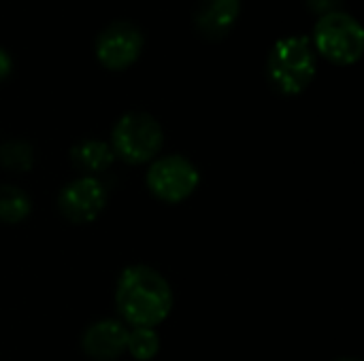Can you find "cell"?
Wrapping results in <instances>:
<instances>
[{"instance_id":"6da1fadb","label":"cell","mask_w":364,"mask_h":361,"mask_svg":"<svg viewBox=\"0 0 364 361\" xmlns=\"http://www.w3.org/2000/svg\"><path fill=\"white\" fill-rule=\"evenodd\" d=\"M115 306L132 328H156L173 311V289L168 281L149 266H128L115 285Z\"/></svg>"},{"instance_id":"7a4b0ae2","label":"cell","mask_w":364,"mask_h":361,"mask_svg":"<svg viewBox=\"0 0 364 361\" xmlns=\"http://www.w3.org/2000/svg\"><path fill=\"white\" fill-rule=\"evenodd\" d=\"M318 70V53L307 36L279 38L267 57V79L282 96L303 94Z\"/></svg>"},{"instance_id":"3957f363","label":"cell","mask_w":364,"mask_h":361,"mask_svg":"<svg viewBox=\"0 0 364 361\" xmlns=\"http://www.w3.org/2000/svg\"><path fill=\"white\" fill-rule=\"evenodd\" d=\"M164 145V130L149 113L132 111L117 119L111 132V149L126 164L154 162Z\"/></svg>"},{"instance_id":"277c9868","label":"cell","mask_w":364,"mask_h":361,"mask_svg":"<svg viewBox=\"0 0 364 361\" xmlns=\"http://www.w3.org/2000/svg\"><path fill=\"white\" fill-rule=\"evenodd\" d=\"M316 53L339 66H352L363 57V26L346 11H333L318 17L311 40Z\"/></svg>"},{"instance_id":"5b68a950","label":"cell","mask_w":364,"mask_h":361,"mask_svg":"<svg viewBox=\"0 0 364 361\" xmlns=\"http://www.w3.org/2000/svg\"><path fill=\"white\" fill-rule=\"evenodd\" d=\"M145 183L151 196L158 200L166 204H179L198 189L200 172L188 157L173 153L151 162Z\"/></svg>"},{"instance_id":"8992f818","label":"cell","mask_w":364,"mask_h":361,"mask_svg":"<svg viewBox=\"0 0 364 361\" xmlns=\"http://www.w3.org/2000/svg\"><path fill=\"white\" fill-rule=\"evenodd\" d=\"M145 36L132 21H113L96 36V60L109 70L130 68L143 53Z\"/></svg>"},{"instance_id":"52a82bcc","label":"cell","mask_w":364,"mask_h":361,"mask_svg":"<svg viewBox=\"0 0 364 361\" xmlns=\"http://www.w3.org/2000/svg\"><path fill=\"white\" fill-rule=\"evenodd\" d=\"M107 206V189L96 177H79L66 183L58 196V209L75 226L92 223Z\"/></svg>"},{"instance_id":"ba28073f","label":"cell","mask_w":364,"mask_h":361,"mask_svg":"<svg viewBox=\"0 0 364 361\" xmlns=\"http://www.w3.org/2000/svg\"><path fill=\"white\" fill-rule=\"evenodd\" d=\"M128 328L115 319H100L92 323L81 338L83 353L94 361H115L126 351Z\"/></svg>"},{"instance_id":"9c48e42d","label":"cell","mask_w":364,"mask_h":361,"mask_svg":"<svg viewBox=\"0 0 364 361\" xmlns=\"http://www.w3.org/2000/svg\"><path fill=\"white\" fill-rule=\"evenodd\" d=\"M241 15V0H198L192 21L198 34L209 40L224 38Z\"/></svg>"},{"instance_id":"30bf717a","label":"cell","mask_w":364,"mask_h":361,"mask_svg":"<svg viewBox=\"0 0 364 361\" xmlns=\"http://www.w3.org/2000/svg\"><path fill=\"white\" fill-rule=\"evenodd\" d=\"M70 160L79 170H83V172H87V177H92L96 172H105L107 168H111V164L115 162V153L109 143L96 140V138H85V140H79L70 149Z\"/></svg>"},{"instance_id":"8fae6325","label":"cell","mask_w":364,"mask_h":361,"mask_svg":"<svg viewBox=\"0 0 364 361\" xmlns=\"http://www.w3.org/2000/svg\"><path fill=\"white\" fill-rule=\"evenodd\" d=\"M32 213L28 194L15 185H0V223H21Z\"/></svg>"},{"instance_id":"7c38bea8","label":"cell","mask_w":364,"mask_h":361,"mask_svg":"<svg viewBox=\"0 0 364 361\" xmlns=\"http://www.w3.org/2000/svg\"><path fill=\"white\" fill-rule=\"evenodd\" d=\"M126 351L136 361H151L160 353V336L156 328H132L128 330Z\"/></svg>"},{"instance_id":"4fadbf2b","label":"cell","mask_w":364,"mask_h":361,"mask_svg":"<svg viewBox=\"0 0 364 361\" xmlns=\"http://www.w3.org/2000/svg\"><path fill=\"white\" fill-rule=\"evenodd\" d=\"M0 164L13 172H28L34 166V149L26 140H9L0 145Z\"/></svg>"},{"instance_id":"5bb4252c","label":"cell","mask_w":364,"mask_h":361,"mask_svg":"<svg viewBox=\"0 0 364 361\" xmlns=\"http://www.w3.org/2000/svg\"><path fill=\"white\" fill-rule=\"evenodd\" d=\"M339 4H341V0H307V6L311 9V13H316L320 17L326 13L339 11Z\"/></svg>"},{"instance_id":"9a60e30c","label":"cell","mask_w":364,"mask_h":361,"mask_svg":"<svg viewBox=\"0 0 364 361\" xmlns=\"http://www.w3.org/2000/svg\"><path fill=\"white\" fill-rule=\"evenodd\" d=\"M11 70H13V60H11V55L0 47V81H4V79L11 74Z\"/></svg>"},{"instance_id":"2e32d148","label":"cell","mask_w":364,"mask_h":361,"mask_svg":"<svg viewBox=\"0 0 364 361\" xmlns=\"http://www.w3.org/2000/svg\"><path fill=\"white\" fill-rule=\"evenodd\" d=\"M339 361H358V360H339Z\"/></svg>"}]
</instances>
